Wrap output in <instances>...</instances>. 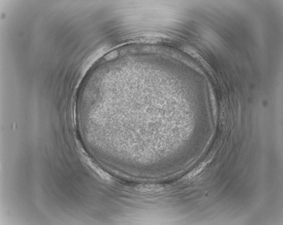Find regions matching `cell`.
Masks as SVG:
<instances>
[{
	"mask_svg": "<svg viewBox=\"0 0 283 225\" xmlns=\"http://www.w3.org/2000/svg\"><path fill=\"white\" fill-rule=\"evenodd\" d=\"M206 163H205V162H204V163L200 164L199 166H198L197 167H196L195 169H194L193 171H192L191 172H190V173H189V174H188L187 176H185V178H186V179H190V178H193V177H194V176H196V175H197L198 173H199V172L202 170V169L204 168Z\"/></svg>",
	"mask_w": 283,
	"mask_h": 225,
	"instance_id": "1",
	"label": "cell"
}]
</instances>
